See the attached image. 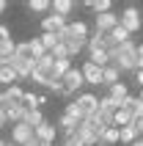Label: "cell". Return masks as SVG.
I'll return each mask as SVG.
<instances>
[{
    "label": "cell",
    "instance_id": "cell-3",
    "mask_svg": "<svg viewBox=\"0 0 143 146\" xmlns=\"http://www.w3.org/2000/svg\"><path fill=\"white\" fill-rule=\"evenodd\" d=\"M74 105L80 108L83 119H88L91 113H96V110H99V97H96V94H91V91H85V94H77V97H74Z\"/></svg>",
    "mask_w": 143,
    "mask_h": 146
},
{
    "label": "cell",
    "instance_id": "cell-5",
    "mask_svg": "<svg viewBox=\"0 0 143 146\" xmlns=\"http://www.w3.org/2000/svg\"><path fill=\"white\" fill-rule=\"evenodd\" d=\"M94 25L99 33H110L119 25V14L116 11H105V14H94Z\"/></svg>",
    "mask_w": 143,
    "mask_h": 146
},
{
    "label": "cell",
    "instance_id": "cell-10",
    "mask_svg": "<svg viewBox=\"0 0 143 146\" xmlns=\"http://www.w3.org/2000/svg\"><path fill=\"white\" fill-rule=\"evenodd\" d=\"M25 116V108L19 105V102H11V105L6 108V124H19Z\"/></svg>",
    "mask_w": 143,
    "mask_h": 146
},
{
    "label": "cell",
    "instance_id": "cell-25",
    "mask_svg": "<svg viewBox=\"0 0 143 146\" xmlns=\"http://www.w3.org/2000/svg\"><path fill=\"white\" fill-rule=\"evenodd\" d=\"M107 36H110L113 41H119V44H124V41H129V39H132V36H129V33L124 31V28H121V25H116V28H113V31L107 33Z\"/></svg>",
    "mask_w": 143,
    "mask_h": 146
},
{
    "label": "cell",
    "instance_id": "cell-6",
    "mask_svg": "<svg viewBox=\"0 0 143 146\" xmlns=\"http://www.w3.org/2000/svg\"><path fill=\"white\" fill-rule=\"evenodd\" d=\"M64 28H66V17H58V14L41 17V33H61Z\"/></svg>",
    "mask_w": 143,
    "mask_h": 146
},
{
    "label": "cell",
    "instance_id": "cell-21",
    "mask_svg": "<svg viewBox=\"0 0 143 146\" xmlns=\"http://www.w3.org/2000/svg\"><path fill=\"white\" fill-rule=\"evenodd\" d=\"M39 41H41V47H44V52H52L55 44H58V33H41Z\"/></svg>",
    "mask_w": 143,
    "mask_h": 146
},
{
    "label": "cell",
    "instance_id": "cell-36",
    "mask_svg": "<svg viewBox=\"0 0 143 146\" xmlns=\"http://www.w3.org/2000/svg\"><path fill=\"white\" fill-rule=\"evenodd\" d=\"M6 127V113H0V130Z\"/></svg>",
    "mask_w": 143,
    "mask_h": 146
},
{
    "label": "cell",
    "instance_id": "cell-18",
    "mask_svg": "<svg viewBox=\"0 0 143 146\" xmlns=\"http://www.w3.org/2000/svg\"><path fill=\"white\" fill-rule=\"evenodd\" d=\"M22 94H25V88L19 83H14V86H8V88L3 91V97L8 99V105H11V102H22Z\"/></svg>",
    "mask_w": 143,
    "mask_h": 146
},
{
    "label": "cell",
    "instance_id": "cell-38",
    "mask_svg": "<svg viewBox=\"0 0 143 146\" xmlns=\"http://www.w3.org/2000/svg\"><path fill=\"white\" fill-rule=\"evenodd\" d=\"M129 146H143V138H138L135 143H129Z\"/></svg>",
    "mask_w": 143,
    "mask_h": 146
},
{
    "label": "cell",
    "instance_id": "cell-16",
    "mask_svg": "<svg viewBox=\"0 0 143 146\" xmlns=\"http://www.w3.org/2000/svg\"><path fill=\"white\" fill-rule=\"evenodd\" d=\"M0 83H3L6 88H8V86H14V83H19L17 72H14V69H11L8 64H3V66H0Z\"/></svg>",
    "mask_w": 143,
    "mask_h": 146
},
{
    "label": "cell",
    "instance_id": "cell-2",
    "mask_svg": "<svg viewBox=\"0 0 143 146\" xmlns=\"http://www.w3.org/2000/svg\"><path fill=\"white\" fill-rule=\"evenodd\" d=\"M119 25L129 33V36L140 31V28H143V14L138 11V6H132V3H129V6L119 14Z\"/></svg>",
    "mask_w": 143,
    "mask_h": 146
},
{
    "label": "cell",
    "instance_id": "cell-7",
    "mask_svg": "<svg viewBox=\"0 0 143 146\" xmlns=\"http://www.w3.org/2000/svg\"><path fill=\"white\" fill-rule=\"evenodd\" d=\"M30 138H33V130L28 127V124H22V121L11 124V143H14V146H25Z\"/></svg>",
    "mask_w": 143,
    "mask_h": 146
},
{
    "label": "cell",
    "instance_id": "cell-33",
    "mask_svg": "<svg viewBox=\"0 0 143 146\" xmlns=\"http://www.w3.org/2000/svg\"><path fill=\"white\" fill-rule=\"evenodd\" d=\"M132 74H135V83L140 86V91H143V69H138V72H132Z\"/></svg>",
    "mask_w": 143,
    "mask_h": 146
},
{
    "label": "cell",
    "instance_id": "cell-12",
    "mask_svg": "<svg viewBox=\"0 0 143 146\" xmlns=\"http://www.w3.org/2000/svg\"><path fill=\"white\" fill-rule=\"evenodd\" d=\"M107 97H110L113 99V102H121V99H124V97H129V88H127V83H113V86H110V91H107Z\"/></svg>",
    "mask_w": 143,
    "mask_h": 146
},
{
    "label": "cell",
    "instance_id": "cell-13",
    "mask_svg": "<svg viewBox=\"0 0 143 146\" xmlns=\"http://www.w3.org/2000/svg\"><path fill=\"white\" fill-rule=\"evenodd\" d=\"M119 80H121V72H119V69H116L113 64L102 69V86H107V88H110L113 83H119Z\"/></svg>",
    "mask_w": 143,
    "mask_h": 146
},
{
    "label": "cell",
    "instance_id": "cell-1",
    "mask_svg": "<svg viewBox=\"0 0 143 146\" xmlns=\"http://www.w3.org/2000/svg\"><path fill=\"white\" fill-rule=\"evenodd\" d=\"M83 86H85V83H83L80 69H77V66H72L69 72L61 77V97H66V99H69V97H77Z\"/></svg>",
    "mask_w": 143,
    "mask_h": 146
},
{
    "label": "cell",
    "instance_id": "cell-34",
    "mask_svg": "<svg viewBox=\"0 0 143 146\" xmlns=\"http://www.w3.org/2000/svg\"><path fill=\"white\" fill-rule=\"evenodd\" d=\"M6 108H8V99L3 97V91H0V113H6Z\"/></svg>",
    "mask_w": 143,
    "mask_h": 146
},
{
    "label": "cell",
    "instance_id": "cell-31",
    "mask_svg": "<svg viewBox=\"0 0 143 146\" xmlns=\"http://www.w3.org/2000/svg\"><path fill=\"white\" fill-rule=\"evenodd\" d=\"M61 146H83V143H80V141L74 138V132H72V135H66V138H64V143H61Z\"/></svg>",
    "mask_w": 143,
    "mask_h": 146
},
{
    "label": "cell",
    "instance_id": "cell-30",
    "mask_svg": "<svg viewBox=\"0 0 143 146\" xmlns=\"http://www.w3.org/2000/svg\"><path fill=\"white\" fill-rule=\"evenodd\" d=\"M8 39H11V28L0 22V44H3V41H8Z\"/></svg>",
    "mask_w": 143,
    "mask_h": 146
},
{
    "label": "cell",
    "instance_id": "cell-23",
    "mask_svg": "<svg viewBox=\"0 0 143 146\" xmlns=\"http://www.w3.org/2000/svg\"><path fill=\"white\" fill-rule=\"evenodd\" d=\"M69 69H72V61H69V58H64V61H55V64H52V77H58V80H61V77H64Z\"/></svg>",
    "mask_w": 143,
    "mask_h": 146
},
{
    "label": "cell",
    "instance_id": "cell-28",
    "mask_svg": "<svg viewBox=\"0 0 143 146\" xmlns=\"http://www.w3.org/2000/svg\"><path fill=\"white\" fill-rule=\"evenodd\" d=\"M28 47H30V52H33V61H36V58H41V55H44V47H41L39 36H33V39H28Z\"/></svg>",
    "mask_w": 143,
    "mask_h": 146
},
{
    "label": "cell",
    "instance_id": "cell-24",
    "mask_svg": "<svg viewBox=\"0 0 143 146\" xmlns=\"http://www.w3.org/2000/svg\"><path fill=\"white\" fill-rule=\"evenodd\" d=\"M14 47H17L14 39H8V41H3V44H0V64H6L8 58L14 55Z\"/></svg>",
    "mask_w": 143,
    "mask_h": 146
},
{
    "label": "cell",
    "instance_id": "cell-27",
    "mask_svg": "<svg viewBox=\"0 0 143 146\" xmlns=\"http://www.w3.org/2000/svg\"><path fill=\"white\" fill-rule=\"evenodd\" d=\"M28 8H30V11H36V14H47V11H50V0H30V3H28Z\"/></svg>",
    "mask_w": 143,
    "mask_h": 146
},
{
    "label": "cell",
    "instance_id": "cell-35",
    "mask_svg": "<svg viewBox=\"0 0 143 146\" xmlns=\"http://www.w3.org/2000/svg\"><path fill=\"white\" fill-rule=\"evenodd\" d=\"M25 146H47V143H41V141H36V138H30V141H28V143H25Z\"/></svg>",
    "mask_w": 143,
    "mask_h": 146
},
{
    "label": "cell",
    "instance_id": "cell-9",
    "mask_svg": "<svg viewBox=\"0 0 143 146\" xmlns=\"http://www.w3.org/2000/svg\"><path fill=\"white\" fill-rule=\"evenodd\" d=\"M72 11H74V3H72V0H52V3H50V14L69 17Z\"/></svg>",
    "mask_w": 143,
    "mask_h": 146
},
{
    "label": "cell",
    "instance_id": "cell-37",
    "mask_svg": "<svg viewBox=\"0 0 143 146\" xmlns=\"http://www.w3.org/2000/svg\"><path fill=\"white\" fill-rule=\"evenodd\" d=\"M6 8H8V3H6V0H0V14H3Z\"/></svg>",
    "mask_w": 143,
    "mask_h": 146
},
{
    "label": "cell",
    "instance_id": "cell-19",
    "mask_svg": "<svg viewBox=\"0 0 143 146\" xmlns=\"http://www.w3.org/2000/svg\"><path fill=\"white\" fill-rule=\"evenodd\" d=\"M102 41H105V33L94 31V33L85 39V50H88V52H94V50H102Z\"/></svg>",
    "mask_w": 143,
    "mask_h": 146
},
{
    "label": "cell",
    "instance_id": "cell-39",
    "mask_svg": "<svg viewBox=\"0 0 143 146\" xmlns=\"http://www.w3.org/2000/svg\"><path fill=\"white\" fill-rule=\"evenodd\" d=\"M0 146H14V143H11V141H0Z\"/></svg>",
    "mask_w": 143,
    "mask_h": 146
},
{
    "label": "cell",
    "instance_id": "cell-11",
    "mask_svg": "<svg viewBox=\"0 0 143 146\" xmlns=\"http://www.w3.org/2000/svg\"><path fill=\"white\" fill-rule=\"evenodd\" d=\"M88 64L105 69V66H110V55H107L105 50H94V52H88Z\"/></svg>",
    "mask_w": 143,
    "mask_h": 146
},
{
    "label": "cell",
    "instance_id": "cell-32",
    "mask_svg": "<svg viewBox=\"0 0 143 146\" xmlns=\"http://www.w3.org/2000/svg\"><path fill=\"white\" fill-rule=\"evenodd\" d=\"M132 127H135V132L143 138V119H135V121H132Z\"/></svg>",
    "mask_w": 143,
    "mask_h": 146
},
{
    "label": "cell",
    "instance_id": "cell-20",
    "mask_svg": "<svg viewBox=\"0 0 143 146\" xmlns=\"http://www.w3.org/2000/svg\"><path fill=\"white\" fill-rule=\"evenodd\" d=\"M140 138V135H138L135 132V127H132V124H129V127H124V130H119V143H135V141Z\"/></svg>",
    "mask_w": 143,
    "mask_h": 146
},
{
    "label": "cell",
    "instance_id": "cell-17",
    "mask_svg": "<svg viewBox=\"0 0 143 146\" xmlns=\"http://www.w3.org/2000/svg\"><path fill=\"white\" fill-rule=\"evenodd\" d=\"M41 121H44V113L41 110H25V116H22V124H28L30 130H36Z\"/></svg>",
    "mask_w": 143,
    "mask_h": 146
},
{
    "label": "cell",
    "instance_id": "cell-26",
    "mask_svg": "<svg viewBox=\"0 0 143 146\" xmlns=\"http://www.w3.org/2000/svg\"><path fill=\"white\" fill-rule=\"evenodd\" d=\"M99 110H105V113H116V110H119V102H113V99L105 94V97H99Z\"/></svg>",
    "mask_w": 143,
    "mask_h": 146
},
{
    "label": "cell",
    "instance_id": "cell-15",
    "mask_svg": "<svg viewBox=\"0 0 143 146\" xmlns=\"http://www.w3.org/2000/svg\"><path fill=\"white\" fill-rule=\"evenodd\" d=\"M14 58H17V61H28V64H36V61H33L30 47H28V41H19V44L14 47Z\"/></svg>",
    "mask_w": 143,
    "mask_h": 146
},
{
    "label": "cell",
    "instance_id": "cell-29",
    "mask_svg": "<svg viewBox=\"0 0 143 146\" xmlns=\"http://www.w3.org/2000/svg\"><path fill=\"white\" fill-rule=\"evenodd\" d=\"M64 116H69V119H74V121H85V119H83V113H80V108L74 105V102H66Z\"/></svg>",
    "mask_w": 143,
    "mask_h": 146
},
{
    "label": "cell",
    "instance_id": "cell-14",
    "mask_svg": "<svg viewBox=\"0 0 143 146\" xmlns=\"http://www.w3.org/2000/svg\"><path fill=\"white\" fill-rule=\"evenodd\" d=\"M129 124H132V116H129L124 108H119V110L113 113V127H116V130H124V127H129Z\"/></svg>",
    "mask_w": 143,
    "mask_h": 146
},
{
    "label": "cell",
    "instance_id": "cell-4",
    "mask_svg": "<svg viewBox=\"0 0 143 146\" xmlns=\"http://www.w3.org/2000/svg\"><path fill=\"white\" fill-rule=\"evenodd\" d=\"M33 138L41 141V143H47V146H52V143H55V138H58V127H55L52 121H47V119H44V121L33 130Z\"/></svg>",
    "mask_w": 143,
    "mask_h": 146
},
{
    "label": "cell",
    "instance_id": "cell-40",
    "mask_svg": "<svg viewBox=\"0 0 143 146\" xmlns=\"http://www.w3.org/2000/svg\"><path fill=\"white\" fill-rule=\"evenodd\" d=\"M138 99H140V102H143V91H140V97H138Z\"/></svg>",
    "mask_w": 143,
    "mask_h": 146
},
{
    "label": "cell",
    "instance_id": "cell-8",
    "mask_svg": "<svg viewBox=\"0 0 143 146\" xmlns=\"http://www.w3.org/2000/svg\"><path fill=\"white\" fill-rule=\"evenodd\" d=\"M80 74H83V83H88V86H102V69L94 64H83L80 66Z\"/></svg>",
    "mask_w": 143,
    "mask_h": 146
},
{
    "label": "cell",
    "instance_id": "cell-22",
    "mask_svg": "<svg viewBox=\"0 0 143 146\" xmlns=\"http://www.w3.org/2000/svg\"><path fill=\"white\" fill-rule=\"evenodd\" d=\"M99 143H107V146H116L119 143V130L116 127H107V130L99 135Z\"/></svg>",
    "mask_w": 143,
    "mask_h": 146
}]
</instances>
